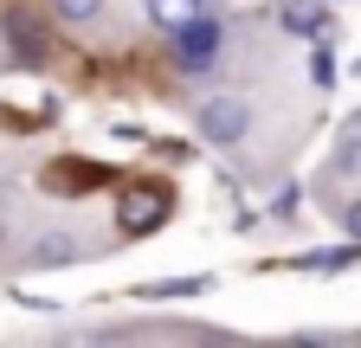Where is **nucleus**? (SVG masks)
<instances>
[{
    "label": "nucleus",
    "mask_w": 361,
    "mask_h": 348,
    "mask_svg": "<svg viewBox=\"0 0 361 348\" xmlns=\"http://www.w3.org/2000/svg\"><path fill=\"white\" fill-rule=\"evenodd\" d=\"M323 7H336V0H323Z\"/></svg>",
    "instance_id": "10"
},
{
    "label": "nucleus",
    "mask_w": 361,
    "mask_h": 348,
    "mask_svg": "<svg viewBox=\"0 0 361 348\" xmlns=\"http://www.w3.org/2000/svg\"><path fill=\"white\" fill-rule=\"evenodd\" d=\"M194 129H200L213 149H239V142L252 136V104H245V97H207V104L194 110Z\"/></svg>",
    "instance_id": "2"
},
{
    "label": "nucleus",
    "mask_w": 361,
    "mask_h": 348,
    "mask_svg": "<svg viewBox=\"0 0 361 348\" xmlns=\"http://www.w3.org/2000/svg\"><path fill=\"white\" fill-rule=\"evenodd\" d=\"M342 220H348V239L361 245V200H348V206H342Z\"/></svg>",
    "instance_id": "9"
},
{
    "label": "nucleus",
    "mask_w": 361,
    "mask_h": 348,
    "mask_svg": "<svg viewBox=\"0 0 361 348\" xmlns=\"http://www.w3.org/2000/svg\"><path fill=\"white\" fill-rule=\"evenodd\" d=\"M355 258H361V245L348 239V245H336V251H303L297 265H303V271H342V265H355Z\"/></svg>",
    "instance_id": "7"
},
{
    "label": "nucleus",
    "mask_w": 361,
    "mask_h": 348,
    "mask_svg": "<svg viewBox=\"0 0 361 348\" xmlns=\"http://www.w3.org/2000/svg\"><path fill=\"white\" fill-rule=\"evenodd\" d=\"M168 46H174V71H180V77H207V71H219V58H226V26H219L213 7H207L200 20L174 26Z\"/></svg>",
    "instance_id": "1"
},
{
    "label": "nucleus",
    "mask_w": 361,
    "mask_h": 348,
    "mask_svg": "<svg viewBox=\"0 0 361 348\" xmlns=\"http://www.w3.org/2000/svg\"><path fill=\"white\" fill-rule=\"evenodd\" d=\"M284 32H310V39H329V20H323V0H290V7L278 13Z\"/></svg>",
    "instance_id": "6"
},
{
    "label": "nucleus",
    "mask_w": 361,
    "mask_h": 348,
    "mask_svg": "<svg viewBox=\"0 0 361 348\" xmlns=\"http://www.w3.org/2000/svg\"><path fill=\"white\" fill-rule=\"evenodd\" d=\"M104 13V0H52V20H65V26H90Z\"/></svg>",
    "instance_id": "8"
},
{
    "label": "nucleus",
    "mask_w": 361,
    "mask_h": 348,
    "mask_svg": "<svg viewBox=\"0 0 361 348\" xmlns=\"http://www.w3.org/2000/svg\"><path fill=\"white\" fill-rule=\"evenodd\" d=\"M161 213H168V200L142 187V194H129V200H123V213H116V226H123V232H149V226H161Z\"/></svg>",
    "instance_id": "5"
},
{
    "label": "nucleus",
    "mask_w": 361,
    "mask_h": 348,
    "mask_svg": "<svg viewBox=\"0 0 361 348\" xmlns=\"http://www.w3.org/2000/svg\"><path fill=\"white\" fill-rule=\"evenodd\" d=\"M207 7H213V0H142V13H149V26H155V32L188 26V20H200Z\"/></svg>",
    "instance_id": "4"
},
{
    "label": "nucleus",
    "mask_w": 361,
    "mask_h": 348,
    "mask_svg": "<svg viewBox=\"0 0 361 348\" xmlns=\"http://www.w3.org/2000/svg\"><path fill=\"white\" fill-rule=\"evenodd\" d=\"M78 258H84V239H78V232H65V226H59V232H39V239H32V265H39V271L78 265Z\"/></svg>",
    "instance_id": "3"
}]
</instances>
